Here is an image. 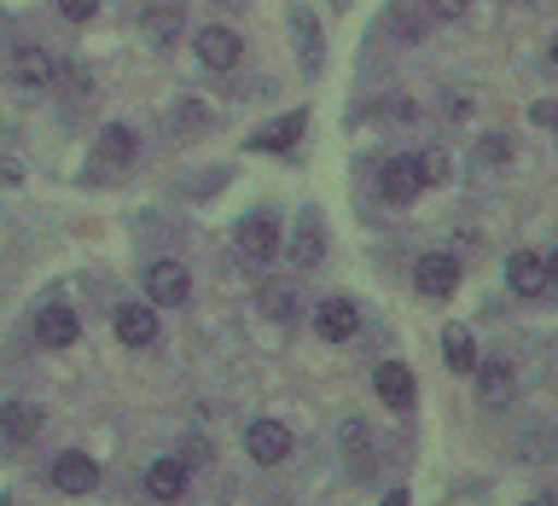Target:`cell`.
I'll return each instance as SVG.
<instances>
[{"label": "cell", "instance_id": "1", "mask_svg": "<svg viewBox=\"0 0 558 506\" xmlns=\"http://www.w3.org/2000/svg\"><path fill=\"white\" fill-rule=\"evenodd\" d=\"M134 152H140V134L129 129V122H105L99 140H94V157H87V169L122 174V169H134Z\"/></svg>", "mask_w": 558, "mask_h": 506}, {"label": "cell", "instance_id": "2", "mask_svg": "<svg viewBox=\"0 0 558 506\" xmlns=\"http://www.w3.org/2000/svg\"><path fill=\"white\" fill-rule=\"evenodd\" d=\"M52 489H59V495H94V489H99L94 454H82V448L59 454V460H52Z\"/></svg>", "mask_w": 558, "mask_h": 506}, {"label": "cell", "instance_id": "3", "mask_svg": "<svg viewBox=\"0 0 558 506\" xmlns=\"http://www.w3.org/2000/svg\"><path fill=\"white\" fill-rule=\"evenodd\" d=\"M146 297H151L157 309L186 303V297H192V274H186V262H151V268H146Z\"/></svg>", "mask_w": 558, "mask_h": 506}, {"label": "cell", "instance_id": "4", "mask_svg": "<svg viewBox=\"0 0 558 506\" xmlns=\"http://www.w3.org/2000/svg\"><path fill=\"white\" fill-rule=\"evenodd\" d=\"M244 454H251L256 466H279V460H291V431L279 425V419H256V425L244 431Z\"/></svg>", "mask_w": 558, "mask_h": 506}, {"label": "cell", "instance_id": "5", "mask_svg": "<svg viewBox=\"0 0 558 506\" xmlns=\"http://www.w3.org/2000/svg\"><path fill=\"white\" fill-rule=\"evenodd\" d=\"M198 59H204V70H233L239 59H244V41H239V29H227V24H204L198 29Z\"/></svg>", "mask_w": 558, "mask_h": 506}, {"label": "cell", "instance_id": "6", "mask_svg": "<svg viewBox=\"0 0 558 506\" xmlns=\"http://www.w3.org/2000/svg\"><path fill=\"white\" fill-rule=\"evenodd\" d=\"M233 244H239L244 262H274V256H279V221H274V216H244L239 233H233Z\"/></svg>", "mask_w": 558, "mask_h": 506}, {"label": "cell", "instance_id": "7", "mask_svg": "<svg viewBox=\"0 0 558 506\" xmlns=\"http://www.w3.org/2000/svg\"><path fill=\"white\" fill-rule=\"evenodd\" d=\"M12 76H17V87H29V94H47V87L59 82V59H52L47 47H17Z\"/></svg>", "mask_w": 558, "mask_h": 506}, {"label": "cell", "instance_id": "8", "mask_svg": "<svg viewBox=\"0 0 558 506\" xmlns=\"http://www.w3.org/2000/svg\"><path fill=\"white\" fill-rule=\"evenodd\" d=\"M314 332H320L326 344H349L361 332V309L349 303V297H326V303L314 309Z\"/></svg>", "mask_w": 558, "mask_h": 506}, {"label": "cell", "instance_id": "9", "mask_svg": "<svg viewBox=\"0 0 558 506\" xmlns=\"http://www.w3.org/2000/svg\"><path fill=\"white\" fill-rule=\"evenodd\" d=\"M378 186H384V198H390V204H413L418 186H425V164H418V157H390L384 174H378Z\"/></svg>", "mask_w": 558, "mask_h": 506}, {"label": "cell", "instance_id": "10", "mask_svg": "<svg viewBox=\"0 0 558 506\" xmlns=\"http://www.w3.org/2000/svg\"><path fill=\"white\" fill-rule=\"evenodd\" d=\"M506 286H512L518 297H541V291L553 286L547 256H535V251H512V262H506Z\"/></svg>", "mask_w": 558, "mask_h": 506}, {"label": "cell", "instance_id": "11", "mask_svg": "<svg viewBox=\"0 0 558 506\" xmlns=\"http://www.w3.org/2000/svg\"><path fill=\"white\" fill-rule=\"evenodd\" d=\"M373 384H378V401H384V408H396V413H408L418 401V384H413V373L401 361H384L373 373Z\"/></svg>", "mask_w": 558, "mask_h": 506}, {"label": "cell", "instance_id": "12", "mask_svg": "<svg viewBox=\"0 0 558 506\" xmlns=\"http://www.w3.org/2000/svg\"><path fill=\"white\" fill-rule=\"evenodd\" d=\"M35 431H41V408L35 401H0V443L24 448L35 443Z\"/></svg>", "mask_w": 558, "mask_h": 506}, {"label": "cell", "instance_id": "13", "mask_svg": "<svg viewBox=\"0 0 558 506\" xmlns=\"http://www.w3.org/2000/svg\"><path fill=\"white\" fill-rule=\"evenodd\" d=\"M413 286L425 297H453V286H460V262H453V256H418Z\"/></svg>", "mask_w": 558, "mask_h": 506}, {"label": "cell", "instance_id": "14", "mask_svg": "<svg viewBox=\"0 0 558 506\" xmlns=\"http://www.w3.org/2000/svg\"><path fill=\"white\" fill-rule=\"evenodd\" d=\"M117 338L129 344V349H151V344H157V309L122 303V309H117Z\"/></svg>", "mask_w": 558, "mask_h": 506}, {"label": "cell", "instance_id": "15", "mask_svg": "<svg viewBox=\"0 0 558 506\" xmlns=\"http://www.w3.org/2000/svg\"><path fill=\"white\" fill-rule=\"evenodd\" d=\"M291 35H296V59H303V70H320V64H326L320 17H314L308 7H296V12H291Z\"/></svg>", "mask_w": 558, "mask_h": 506}, {"label": "cell", "instance_id": "16", "mask_svg": "<svg viewBox=\"0 0 558 506\" xmlns=\"http://www.w3.org/2000/svg\"><path fill=\"white\" fill-rule=\"evenodd\" d=\"M146 495L163 501V506L181 501V495H186V460H157V466L146 471Z\"/></svg>", "mask_w": 558, "mask_h": 506}, {"label": "cell", "instance_id": "17", "mask_svg": "<svg viewBox=\"0 0 558 506\" xmlns=\"http://www.w3.org/2000/svg\"><path fill=\"white\" fill-rule=\"evenodd\" d=\"M35 338H41L47 349H70V344H76V314L59 309V303L41 309V314H35Z\"/></svg>", "mask_w": 558, "mask_h": 506}, {"label": "cell", "instance_id": "18", "mask_svg": "<svg viewBox=\"0 0 558 506\" xmlns=\"http://www.w3.org/2000/svg\"><path fill=\"white\" fill-rule=\"evenodd\" d=\"M338 443H343V460H349V471H355V478H366L378 454H366V448H373V436H366V425H361V419H343Z\"/></svg>", "mask_w": 558, "mask_h": 506}, {"label": "cell", "instance_id": "19", "mask_svg": "<svg viewBox=\"0 0 558 506\" xmlns=\"http://www.w3.org/2000/svg\"><path fill=\"white\" fill-rule=\"evenodd\" d=\"M442 361L453 373H477V344H471L465 326H442Z\"/></svg>", "mask_w": 558, "mask_h": 506}, {"label": "cell", "instance_id": "20", "mask_svg": "<svg viewBox=\"0 0 558 506\" xmlns=\"http://www.w3.org/2000/svg\"><path fill=\"white\" fill-rule=\"evenodd\" d=\"M303 111H286V117H279L274 122V129H262V134H251V146L256 152H286V146H296V134H303Z\"/></svg>", "mask_w": 558, "mask_h": 506}, {"label": "cell", "instance_id": "21", "mask_svg": "<svg viewBox=\"0 0 558 506\" xmlns=\"http://www.w3.org/2000/svg\"><path fill=\"white\" fill-rule=\"evenodd\" d=\"M320 251H326L320 221L303 216V227H296V239H291V262H296V268H314V262H320Z\"/></svg>", "mask_w": 558, "mask_h": 506}, {"label": "cell", "instance_id": "22", "mask_svg": "<svg viewBox=\"0 0 558 506\" xmlns=\"http://www.w3.org/2000/svg\"><path fill=\"white\" fill-rule=\"evenodd\" d=\"M477 384H483V401H488V408H500V401H506V390H512V366H506V361H477Z\"/></svg>", "mask_w": 558, "mask_h": 506}, {"label": "cell", "instance_id": "23", "mask_svg": "<svg viewBox=\"0 0 558 506\" xmlns=\"http://www.w3.org/2000/svg\"><path fill=\"white\" fill-rule=\"evenodd\" d=\"M140 29H146L157 47H169L174 35H181V12H174V7H151L146 17H140Z\"/></svg>", "mask_w": 558, "mask_h": 506}, {"label": "cell", "instance_id": "24", "mask_svg": "<svg viewBox=\"0 0 558 506\" xmlns=\"http://www.w3.org/2000/svg\"><path fill=\"white\" fill-rule=\"evenodd\" d=\"M262 314L279 321V326H291L296 321V291L291 286H262Z\"/></svg>", "mask_w": 558, "mask_h": 506}, {"label": "cell", "instance_id": "25", "mask_svg": "<svg viewBox=\"0 0 558 506\" xmlns=\"http://www.w3.org/2000/svg\"><path fill=\"white\" fill-rule=\"evenodd\" d=\"M174 129H204V105H198V99L174 105Z\"/></svg>", "mask_w": 558, "mask_h": 506}, {"label": "cell", "instance_id": "26", "mask_svg": "<svg viewBox=\"0 0 558 506\" xmlns=\"http://www.w3.org/2000/svg\"><path fill=\"white\" fill-rule=\"evenodd\" d=\"M483 157H488V164H512V140H506V134H488V140H483Z\"/></svg>", "mask_w": 558, "mask_h": 506}, {"label": "cell", "instance_id": "27", "mask_svg": "<svg viewBox=\"0 0 558 506\" xmlns=\"http://www.w3.org/2000/svg\"><path fill=\"white\" fill-rule=\"evenodd\" d=\"M59 12L70 17V24H87V17L99 12V0H59Z\"/></svg>", "mask_w": 558, "mask_h": 506}, {"label": "cell", "instance_id": "28", "mask_svg": "<svg viewBox=\"0 0 558 506\" xmlns=\"http://www.w3.org/2000/svg\"><path fill=\"white\" fill-rule=\"evenodd\" d=\"M418 164H425V186H430V181H442V174H448V157H442V152H425Z\"/></svg>", "mask_w": 558, "mask_h": 506}, {"label": "cell", "instance_id": "29", "mask_svg": "<svg viewBox=\"0 0 558 506\" xmlns=\"http://www.w3.org/2000/svg\"><path fill=\"white\" fill-rule=\"evenodd\" d=\"M430 12H436V17H448V24H453V17H465V12H471V0H430Z\"/></svg>", "mask_w": 558, "mask_h": 506}, {"label": "cell", "instance_id": "30", "mask_svg": "<svg viewBox=\"0 0 558 506\" xmlns=\"http://www.w3.org/2000/svg\"><path fill=\"white\" fill-rule=\"evenodd\" d=\"M530 117L541 122V129H558V105H553V99H541V105H535V111H530Z\"/></svg>", "mask_w": 558, "mask_h": 506}, {"label": "cell", "instance_id": "31", "mask_svg": "<svg viewBox=\"0 0 558 506\" xmlns=\"http://www.w3.org/2000/svg\"><path fill=\"white\" fill-rule=\"evenodd\" d=\"M0 181H7V186H17V164H12V157H0Z\"/></svg>", "mask_w": 558, "mask_h": 506}, {"label": "cell", "instance_id": "32", "mask_svg": "<svg viewBox=\"0 0 558 506\" xmlns=\"http://www.w3.org/2000/svg\"><path fill=\"white\" fill-rule=\"evenodd\" d=\"M384 506H408V489H390V495H384Z\"/></svg>", "mask_w": 558, "mask_h": 506}, {"label": "cell", "instance_id": "33", "mask_svg": "<svg viewBox=\"0 0 558 506\" xmlns=\"http://www.w3.org/2000/svg\"><path fill=\"white\" fill-rule=\"evenodd\" d=\"M547 274H553V286H558V244H553V256H547Z\"/></svg>", "mask_w": 558, "mask_h": 506}, {"label": "cell", "instance_id": "34", "mask_svg": "<svg viewBox=\"0 0 558 506\" xmlns=\"http://www.w3.org/2000/svg\"><path fill=\"white\" fill-rule=\"evenodd\" d=\"M523 506H558V501H547V495H541V501H523Z\"/></svg>", "mask_w": 558, "mask_h": 506}, {"label": "cell", "instance_id": "35", "mask_svg": "<svg viewBox=\"0 0 558 506\" xmlns=\"http://www.w3.org/2000/svg\"><path fill=\"white\" fill-rule=\"evenodd\" d=\"M553 64H558V41H553Z\"/></svg>", "mask_w": 558, "mask_h": 506}, {"label": "cell", "instance_id": "36", "mask_svg": "<svg viewBox=\"0 0 558 506\" xmlns=\"http://www.w3.org/2000/svg\"><path fill=\"white\" fill-rule=\"evenodd\" d=\"M216 7H227V0H216Z\"/></svg>", "mask_w": 558, "mask_h": 506}, {"label": "cell", "instance_id": "37", "mask_svg": "<svg viewBox=\"0 0 558 506\" xmlns=\"http://www.w3.org/2000/svg\"><path fill=\"white\" fill-rule=\"evenodd\" d=\"M0 506H7V501H0Z\"/></svg>", "mask_w": 558, "mask_h": 506}]
</instances>
